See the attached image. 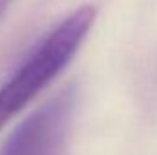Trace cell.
I'll return each mask as SVG.
<instances>
[{"instance_id":"6da1fadb","label":"cell","mask_w":157,"mask_h":155,"mask_svg":"<svg viewBox=\"0 0 157 155\" xmlns=\"http://www.w3.org/2000/svg\"><path fill=\"white\" fill-rule=\"evenodd\" d=\"M95 22V7L82 6L62 20L0 88V128L24 110L73 59Z\"/></svg>"},{"instance_id":"3957f363","label":"cell","mask_w":157,"mask_h":155,"mask_svg":"<svg viewBox=\"0 0 157 155\" xmlns=\"http://www.w3.org/2000/svg\"><path fill=\"white\" fill-rule=\"evenodd\" d=\"M9 4H11V0H0V18L4 17V13H6V9H7Z\"/></svg>"},{"instance_id":"7a4b0ae2","label":"cell","mask_w":157,"mask_h":155,"mask_svg":"<svg viewBox=\"0 0 157 155\" xmlns=\"http://www.w3.org/2000/svg\"><path fill=\"white\" fill-rule=\"evenodd\" d=\"M75 102L77 91L68 86L15 128L0 155H66Z\"/></svg>"}]
</instances>
